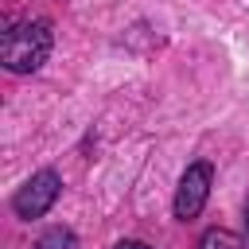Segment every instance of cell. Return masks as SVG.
<instances>
[{
    "label": "cell",
    "instance_id": "obj_4",
    "mask_svg": "<svg viewBox=\"0 0 249 249\" xmlns=\"http://www.w3.org/2000/svg\"><path fill=\"white\" fill-rule=\"evenodd\" d=\"M31 249H78V237H74V230H66V226H51V230L39 233V241H35Z\"/></svg>",
    "mask_w": 249,
    "mask_h": 249
},
{
    "label": "cell",
    "instance_id": "obj_1",
    "mask_svg": "<svg viewBox=\"0 0 249 249\" xmlns=\"http://www.w3.org/2000/svg\"><path fill=\"white\" fill-rule=\"evenodd\" d=\"M51 47H54L51 19H23V23H16V27L4 31V39H0V62L12 74H35L51 58Z\"/></svg>",
    "mask_w": 249,
    "mask_h": 249
},
{
    "label": "cell",
    "instance_id": "obj_6",
    "mask_svg": "<svg viewBox=\"0 0 249 249\" xmlns=\"http://www.w3.org/2000/svg\"><path fill=\"white\" fill-rule=\"evenodd\" d=\"M113 249H152L148 241H136V237H128V241H117Z\"/></svg>",
    "mask_w": 249,
    "mask_h": 249
},
{
    "label": "cell",
    "instance_id": "obj_5",
    "mask_svg": "<svg viewBox=\"0 0 249 249\" xmlns=\"http://www.w3.org/2000/svg\"><path fill=\"white\" fill-rule=\"evenodd\" d=\"M198 249H241V237L233 230H226V226H214V230H206L198 237Z\"/></svg>",
    "mask_w": 249,
    "mask_h": 249
},
{
    "label": "cell",
    "instance_id": "obj_2",
    "mask_svg": "<svg viewBox=\"0 0 249 249\" xmlns=\"http://www.w3.org/2000/svg\"><path fill=\"white\" fill-rule=\"evenodd\" d=\"M58 195H62V175H58L54 167H43V171H35V175L12 195V210H16V218L35 222V218H43V214L58 202Z\"/></svg>",
    "mask_w": 249,
    "mask_h": 249
},
{
    "label": "cell",
    "instance_id": "obj_3",
    "mask_svg": "<svg viewBox=\"0 0 249 249\" xmlns=\"http://www.w3.org/2000/svg\"><path fill=\"white\" fill-rule=\"evenodd\" d=\"M210 183H214V163L210 160H195L187 163L183 179H179V191H175V218L179 222H195L210 198Z\"/></svg>",
    "mask_w": 249,
    "mask_h": 249
},
{
    "label": "cell",
    "instance_id": "obj_7",
    "mask_svg": "<svg viewBox=\"0 0 249 249\" xmlns=\"http://www.w3.org/2000/svg\"><path fill=\"white\" fill-rule=\"evenodd\" d=\"M245 233H249V202H245Z\"/></svg>",
    "mask_w": 249,
    "mask_h": 249
}]
</instances>
